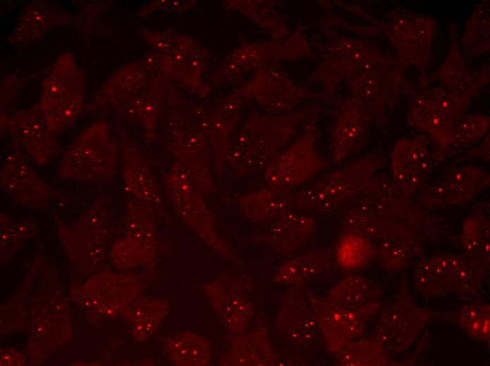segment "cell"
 <instances>
[{
  "label": "cell",
  "mask_w": 490,
  "mask_h": 366,
  "mask_svg": "<svg viewBox=\"0 0 490 366\" xmlns=\"http://www.w3.org/2000/svg\"><path fill=\"white\" fill-rule=\"evenodd\" d=\"M459 322L472 337L489 340L490 334L489 305L480 303L465 304L460 311Z\"/></svg>",
  "instance_id": "26"
},
{
  "label": "cell",
  "mask_w": 490,
  "mask_h": 366,
  "mask_svg": "<svg viewBox=\"0 0 490 366\" xmlns=\"http://www.w3.org/2000/svg\"><path fill=\"white\" fill-rule=\"evenodd\" d=\"M166 348L173 362L181 365H206L210 359L208 343L191 333H180L167 341Z\"/></svg>",
  "instance_id": "22"
},
{
  "label": "cell",
  "mask_w": 490,
  "mask_h": 366,
  "mask_svg": "<svg viewBox=\"0 0 490 366\" xmlns=\"http://www.w3.org/2000/svg\"><path fill=\"white\" fill-rule=\"evenodd\" d=\"M327 165L316 151L313 124L269 164L265 179L270 187L288 189L299 185Z\"/></svg>",
  "instance_id": "7"
},
{
  "label": "cell",
  "mask_w": 490,
  "mask_h": 366,
  "mask_svg": "<svg viewBox=\"0 0 490 366\" xmlns=\"http://www.w3.org/2000/svg\"><path fill=\"white\" fill-rule=\"evenodd\" d=\"M51 70L37 106L51 130L59 132L71 126L82 112L84 78L69 54L58 58Z\"/></svg>",
  "instance_id": "3"
},
{
  "label": "cell",
  "mask_w": 490,
  "mask_h": 366,
  "mask_svg": "<svg viewBox=\"0 0 490 366\" xmlns=\"http://www.w3.org/2000/svg\"><path fill=\"white\" fill-rule=\"evenodd\" d=\"M382 313L374 339L388 354L408 348L433 317L431 311L403 300L390 304Z\"/></svg>",
  "instance_id": "9"
},
{
  "label": "cell",
  "mask_w": 490,
  "mask_h": 366,
  "mask_svg": "<svg viewBox=\"0 0 490 366\" xmlns=\"http://www.w3.org/2000/svg\"><path fill=\"white\" fill-rule=\"evenodd\" d=\"M3 126L38 165H46L55 155L56 142L38 106L5 116Z\"/></svg>",
  "instance_id": "13"
},
{
  "label": "cell",
  "mask_w": 490,
  "mask_h": 366,
  "mask_svg": "<svg viewBox=\"0 0 490 366\" xmlns=\"http://www.w3.org/2000/svg\"><path fill=\"white\" fill-rule=\"evenodd\" d=\"M209 297L227 329L238 334L245 331L252 317V307L237 288L226 284H213L209 289Z\"/></svg>",
  "instance_id": "17"
},
{
  "label": "cell",
  "mask_w": 490,
  "mask_h": 366,
  "mask_svg": "<svg viewBox=\"0 0 490 366\" xmlns=\"http://www.w3.org/2000/svg\"><path fill=\"white\" fill-rule=\"evenodd\" d=\"M275 323L279 336L292 346L310 348L317 345L319 328L306 296L297 291L284 294Z\"/></svg>",
  "instance_id": "14"
},
{
  "label": "cell",
  "mask_w": 490,
  "mask_h": 366,
  "mask_svg": "<svg viewBox=\"0 0 490 366\" xmlns=\"http://www.w3.org/2000/svg\"><path fill=\"white\" fill-rule=\"evenodd\" d=\"M372 242L360 235L346 232L339 239L337 260L346 270H357L367 265L374 255Z\"/></svg>",
  "instance_id": "24"
},
{
  "label": "cell",
  "mask_w": 490,
  "mask_h": 366,
  "mask_svg": "<svg viewBox=\"0 0 490 366\" xmlns=\"http://www.w3.org/2000/svg\"><path fill=\"white\" fill-rule=\"evenodd\" d=\"M489 174L475 165H460L445 171L420 191L417 202L428 208L466 203L489 186Z\"/></svg>",
  "instance_id": "8"
},
{
  "label": "cell",
  "mask_w": 490,
  "mask_h": 366,
  "mask_svg": "<svg viewBox=\"0 0 490 366\" xmlns=\"http://www.w3.org/2000/svg\"><path fill=\"white\" fill-rule=\"evenodd\" d=\"M382 294L379 287L365 277L350 275L332 288L328 298L358 313L366 320L382 307Z\"/></svg>",
  "instance_id": "15"
},
{
  "label": "cell",
  "mask_w": 490,
  "mask_h": 366,
  "mask_svg": "<svg viewBox=\"0 0 490 366\" xmlns=\"http://www.w3.org/2000/svg\"><path fill=\"white\" fill-rule=\"evenodd\" d=\"M114 152L104 122L92 125L78 135L65 152L58 169L64 180L100 183L113 173Z\"/></svg>",
  "instance_id": "4"
},
{
  "label": "cell",
  "mask_w": 490,
  "mask_h": 366,
  "mask_svg": "<svg viewBox=\"0 0 490 366\" xmlns=\"http://www.w3.org/2000/svg\"><path fill=\"white\" fill-rule=\"evenodd\" d=\"M275 358L266 329L258 328L234 339L225 362L232 365H271Z\"/></svg>",
  "instance_id": "19"
},
{
  "label": "cell",
  "mask_w": 490,
  "mask_h": 366,
  "mask_svg": "<svg viewBox=\"0 0 490 366\" xmlns=\"http://www.w3.org/2000/svg\"><path fill=\"white\" fill-rule=\"evenodd\" d=\"M469 103L465 92H432L420 95L410 103L408 113L410 125L427 134L444 156L451 146L460 115Z\"/></svg>",
  "instance_id": "6"
},
{
  "label": "cell",
  "mask_w": 490,
  "mask_h": 366,
  "mask_svg": "<svg viewBox=\"0 0 490 366\" xmlns=\"http://www.w3.org/2000/svg\"><path fill=\"white\" fill-rule=\"evenodd\" d=\"M381 165L382 159L377 156L360 158L299 191L294 195V204L306 211L332 212L346 200L361 193Z\"/></svg>",
  "instance_id": "2"
},
{
  "label": "cell",
  "mask_w": 490,
  "mask_h": 366,
  "mask_svg": "<svg viewBox=\"0 0 490 366\" xmlns=\"http://www.w3.org/2000/svg\"><path fill=\"white\" fill-rule=\"evenodd\" d=\"M315 229L313 217L289 210L275 220L265 241L275 253L286 255L299 248Z\"/></svg>",
  "instance_id": "16"
},
{
  "label": "cell",
  "mask_w": 490,
  "mask_h": 366,
  "mask_svg": "<svg viewBox=\"0 0 490 366\" xmlns=\"http://www.w3.org/2000/svg\"><path fill=\"white\" fill-rule=\"evenodd\" d=\"M344 221L346 232L379 239V253L387 267H401L420 248L425 217L394 183L383 175L374 178Z\"/></svg>",
  "instance_id": "1"
},
{
  "label": "cell",
  "mask_w": 490,
  "mask_h": 366,
  "mask_svg": "<svg viewBox=\"0 0 490 366\" xmlns=\"http://www.w3.org/2000/svg\"><path fill=\"white\" fill-rule=\"evenodd\" d=\"M364 112L356 103H351L341 112L334 127L332 137V158L342 161L363 146L366 134Z\"/></svg>",
  "instance_id": "18"
},
{
  "label": "cell",
  "mask_w": 490,
  "mask_h": 366,
  "mask_svg": "<svg viewBox=\"0 0 490 366\" xmlns=\"http://www.w3.org/2000/svg\"><path fill=\"white\" fill-rule=\"evenodd\" d=\"M331 256L323 249L312 250L284 262L275 280L284 285L301 284L326 272L331 266Z\"/></svg>",
  "instance_id": "20"
},
{
  "label": "cell",
  "mask_w": 490,
  "mask_h": 366,
  "mask_svg": "<svg viewBox=\"0 0 490 366\" xmlns=\"http://www.w3.org/2000/svg\"><path fill=\"white\" fill-rule=\"evenodd\" d=\"M336 354L339 365H384L389 362V354L375 339H354Z\"/></svg>",
  "instance_id": "23"
},
{
  "label": "cell",
  "mask_w": 490,
  "mask_h": 366,
  "mask_svg": "<svg viewBox=\"0 0 490 366\" xmlns=\"http://www.w3.org/2000/svg\"><path fill=\"white\" fill-rule=\"evenodd\" d=\"M489 118L482 114H470L458 122L453 135L451 146L467 148L478 142L486 133Z\"/></svg>",
  "instance_id": "27"
},
{
  "label": "cell",
  "mask_w": 490,
  "mask_h": 366,
  "mask_svg": "<svg viewBox=\"0 0 490 366\" xmlns=\"http://www.w3.org/2000/svg\"><path fill=\"white\" fill-rule=\"evenodd\" d=\"M460 241L468 257L482 260L489 255V223L484 214L475 213L465 220Z\"/></svg>",
  "instance_id": "25"
},
{
  "label": "cell",
  "mask_w": 490,
  "mask_h": 366,
  "mask_svg": "<svg viewBox=\"0 0 490 366\" xmlns=\"http://www.w3.org/2000/svg\"><path fill=\"white\" fill-rule=\"evenodd\" d=\"M4 193L13 201L30 207H40L56 192L34 172L18 151H13L4 160L0 173Z\"/></svg>",
  "instance_id": "12"
},
{
  "label": "cell",
  "mask_w": 490,
  "mask_h": 366,
  "mask_svg": "<svg viewBox=\"0 0 490 366\" xmlns=\"http://www.w3.org/2000/svg\"><path fill=\"white\" fill-rule=\"evenodd\" d=\"M294 195L290 189L270 187L241 201L245 213L258 221L277 219L289 211L294 204Z\"/></svg>",
  "instance_id": "21"
},
{
  "label": "cell",
  "mask_w": 490,
  "mask_h": 366,
  "mask_svg": "<svg viewBox=\"0 0 490 366\" xmlns=\"http://www.w3.org/2000/svg\"><path fill=\"white\" fill-rule=\"evenodd\" d=\"M306 296L329 352L337 353L363 332L366 320L358 313L329 298H319L310 292Z\"/></svg>",
  "instance_id": "11"
},
{
  "label": "cell",
  "mask_w": 490,
  "mask_h": 366,
  "mask_svg": "<svg viewBox=\"0 0 490 366\" xmlns=\"http://www.w3.org/2000/svg\"><path fill=\"white\" fill-rule=\"evenodd\" d=\"M483 268L475 258L441 255L419 261L414 280L417 291L427 296L467 294L477 289Z\"/></svg>",
  "instance_id": "5"
},
{
  "label": "cell",
  "mask_w": 490,
  "mask_h": 366,
  "mask_svg": "<svg viewBox=\"0 0 490 366\" xmlns=\"http://www.w3.org/2000/svg\"><path fill=\"white\" fill-rule=\"evenodd\" d=\"M434 160L425 137L401 139L391 153L392 179L406 195L413 197L425 188Z\"/></svg>",
  "instance_id": "10"
}]
</instances>
